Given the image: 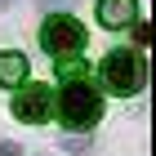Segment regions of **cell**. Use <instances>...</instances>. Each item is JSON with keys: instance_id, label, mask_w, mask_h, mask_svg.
<instances>
[{"instance_id": "obj_1", "label": "cell", "mask_w": 156, "mask_h": 156, "mask_svg": "<svg viewBox=\"0 0 156 156\" xmlns=\"http://www.w3.org/2000/svg\"><path fill=\"white\" fill-rule=\"evenodd\" d=\"M58 116L67 129H89L103 116V94H98L89 80H67L58 94Z\"/></svg>"}, {"instance_id": "obj_2", "label": "cell", "mask_w": 156, "mask_h": 156, "mask_svg": "<svg viewBox=\"0 0 156 156\" xmlns=\"http://www.w3.org/2000/svg\"><path fill=\"white\" fill-rule=\"evenodd\" d=\"M143 58L134 54V49H112L107 58H103V85H107L112 94H138L143 89Z\"/></svg>"}, {"instance_id": "obj_3", "label": "cell", "mask_w": 156, "mask_h": 156, "mask_svg": "<svg viewBox=\"0 0 156 156\" xmlns=\"http://www.w3.org/2000/svg\"><path fill=\"white\" fill-rule=\"evenodd\" d=\"M40 45H45L49 54H58V58L80 54V49H85V27L76 23L72 13H49L45 27H40Z\"/></svg>"}, {"instance_id": "obj_4", "label": "cell", "mask_w": 156, "mask_h": 156, "mask_svg": "<svg viewBox=\"0 0 156 156\" xmlns=\"http://www.w3.org/2000/svg\"><path fill=\"white\" fill-rule=\"evenodd\" d=\"M49 112H54L49 85H27V89H18V94H13V116H18V120H27V125H40V120H49Z\"/></svg>"}, {"instance_id": "obj_5", "label": "cell", "mask_w": 156, "mask_h": 156, "mask_svg": "<svg viewBox=\"0 0 156 156\" xmlns=\"http://www.w3.org/2000/svg\"><path fill=\"white\" fill-rule=\"evenodd\" d=\"M98 23L120 31V27L138 23V0H98Z\"/></svg>"}, {"instance_id": "obj_6", "label": "cell", "mask_w": 156, "mask_h": 156, "mask_svg": "<svg viewBox=\"0 0 156 156\" xmlns=\"http://www.w3.org/2000/svg\"><path fill=\"white\" fill-rule=\"evenodd\" d=\"M27 80V58L23 54H18V49H5V54H0V85H23Z\"/></svg>"}, {"instance_id": "obj_7", "label": "cell", "mask_w": 156, "mask_h": 156, "mask_svg": "<svg viewBox=\"0 0 156 156\" xmlns=\"http://www.w3.org/2000/svg\"><path fill=\"white\" fill-rule=\"evenodd\" d=\"M58 76L62 80H80V76H89V67H85L76 54H67V58H58Z\"/></svg>"}, {"instance_id": "obj_8", "label": "cell", "mask_w": 156, "mask_h": 156, "mask_svg": "<svg viewBox=\"0 0 156 156\" xmlns=\"http://www.w3.org/2000/svg\"><path fill=\"white\" fill-rule=\"evenodd\" d=\"M0 156H23V147L18 143H0Z\"/></svg>"}, {"instance_id": "obj_9", "label": "cell", "mask_w": 156, "mask_h": 156, "mask_svg": "<svg viewBox=\"0 0 156 156\" xmlns=\"http://www.w3.org/2000/svg\"><path fill=\"white\" fill-rule=\"evenodd\" d=\"M9 5H13V0H0V9H9Z\"/></svg>"}, {"instance_id": "obj_10", "label": "cell", "mask_w": 156, "mask_h": 156, "mask_svg": "<svg viewBox=\"0 0 156 156\" xmlns=\"http://www.w3.org/2000/svg\"><path fill=\"white\" fill-rule=\"evenodd\" d=\"M45 5H67V0H45Z\"/></svg>"}]
</instances>
